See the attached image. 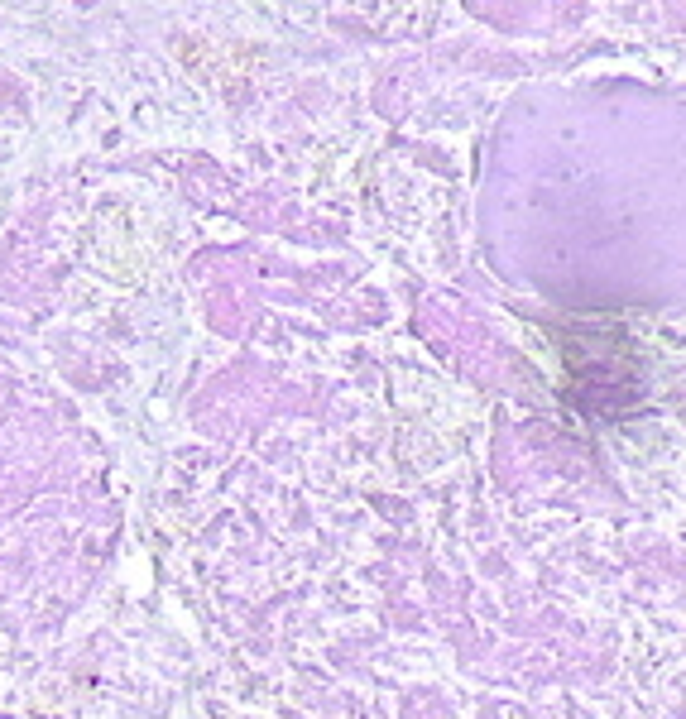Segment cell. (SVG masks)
I'll return each mask as SVG.
<instances>
[{
	"instance_id": "obj_1",
	"label": "cell",
	"mask_w": 686,
	"mask_h": 719,
	"mask_svg": "<svg viewBox=\"0 0 686 719\" xmlns=\"http://www.w3.org/2000/svg\"><path fill=\"white\" fill-rule=\"evenodd\" d=\"M562 360L571 374V398L586 413H624L643 394V374L634 350L624 346L615 326L581 322L571 336H562Z\"/></svg>"
}]
</instances>
